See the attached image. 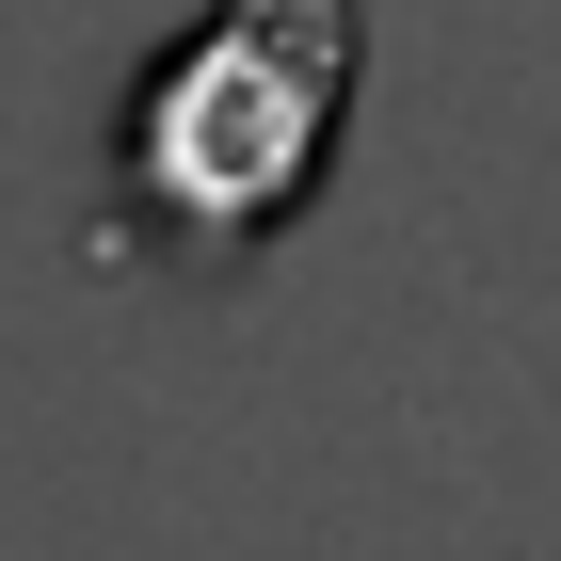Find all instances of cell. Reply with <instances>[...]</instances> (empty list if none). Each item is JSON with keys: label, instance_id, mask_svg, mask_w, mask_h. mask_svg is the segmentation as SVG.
I'll list each match as a JSON object with an SVG mask.
<instances>
[{"label": "cell", "instance_id": "1", "mask_svg": "<svg viewBox=\"0 0 561 561\" xmlns=\"http://www.w3.org/2000/svg\"><path fill=\"white\" fill-rule=\"evenodd\" d=\"M353 65H369L353 0H209L113 113V241L176 273L289 241L353 129Z\"/></svg>", "mask_w": 561, "mask_h": 561}]
</instances>
